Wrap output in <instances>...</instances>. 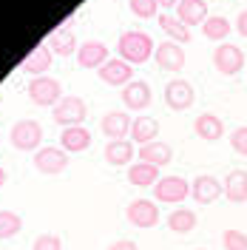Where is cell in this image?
Wrapping results in <instances>:
<instances>
[{"instance_id":"6da1fadb","label":"cell","mask_w":247,"mask_h":250,"mask_svg":"<svg viewBox=\"0 0 247 250\" xmlns=\"http://www.w3.org/2000/svg\"><path fill=\"white\" fill-rule=\"evenodd\" d=\"M117 51H120V60L131 62V65H142L154 57V40L145 34V31H123L120 34V43H117Z\"/></svg>"},{"instance_id":"7a4b0ae2","label":"cell","mask_w":247,"mask_h":250,"mask_svg":"<svg viewBox=\"0 0 247 250\" xmlns=\"http://www.w3.org/2000/svg\"><path fill=\"white\" fill-rule=\"evenodd\" d=\"M9 140L17 151H37V145L43 142V125L37 120H20L12 125Z\"/></svg>"},{"instance_id":"3957f363","label":"cell","mask_w":247,"mask_h":250,"mask_svg":"<svg viewBox=\"0 0 247 250\" xmlns=\"http://www.w3.org/2000/svg\"><path fill=\"white\" fill-rule=\"evenodd\" d=\"M51 120L62 128H74L85 120V100L80 97H62L60 103L51 108Z\"/></svg>"},{"instance_id":"277c9868","label":"cell","mask_w":247,"mask_h":250,"mask_svg":"<svg viewBox=\"0 0 247 250\" xmlns=\"http://www.w3.org/2000/svg\"><path fill=\"white\" fill-rule=\"evenodd\" d=\"M29 100L34 105H40V108H54L57 103H60V83L54 77H34L29 83Z\"/></svg>"},{"instance_id":"5b68a950","label":"cell","mask_w":247,"mask_h":250,"mask_svg":"<svg viewBox=\"0 0 247 250\" xmlns=\"http://www.w3.org/2000/svg\"><path fill=\"white\" fill-rule=\"evenodd\" d=\"M65 165H68V154L62 151V148H40L37 154H34V168L40 173H46V176H57V173L65 171Z\"/></svg>"},{"instance_id":"8992f818","label":"cell","mask_w":247,"mask_h":250,"mask_svg":"<svg viewBox=\"0 0 247 250\" xmlns=\"http://www.w3.org/2000/svg\"><path fill=\"white\" fill-rule=\"evenodd\" d=\"M213 65H216L219 74L230 77V74H236V71H242V65H245V51H242L239 46L222 43V46L213 51Z\"/></svg>"},{"instance_id":"52a82bcc","label":"cell","mask_w":247,"mask_h":250,"mask_svg":"<svg viewBox=\"0 0 247 250\" xmlns=\"http://www.w3.org/2000/svg\"><path fill=\"white\" fill-rule=\"evenodd\" d=\"M187 193H190V185H187V179H182V176H162L154 185L156 202H170V205L182 202Z\"/></svg>"},{"instance_id":"ba28073f","label":"cell","mask_w":247,"mask_h":250,"mask_svg":"<svg viewBox=\"0 0 247 250\" xmlns=\"http://www.w3.org/2000/svg\"><path fill=\"white\" fill-rule=\"evenodd\" d=\"M193 100H196V94H193V85L187 83V80H170L168 85H165V103H168V108L173 111H187L193 105Z\"/></svg>"},{"instance_id":"9c48e42d","label":"cell","mask_w":247,"mask_h":250,"mask_svg":"<svg viewBox=\"0 0 247 250\" xmlns=\"http://www.w3.org/2000/svg\"><path fill=\"white\" fill-rule=\"evenodd\" d=\"M125 216H128V222L134 228H142L145 230V228H154L156 222H159V208L151 199H134V202L128 205Z\"/></svg>"},{"instance_id":"30bf717a","label":"cell","mask_w":247,"mask_h":250,"mask_svg":"<svg viewBox=\"0 0 247 250\" xmlns=\"http://www.w3.org/2000/svg\"><path fill=\"white\" fill-rule=\"evenodd\" d=\"M222 193H225V185L219 182L216 176H210V173H202V176H196V179H193V185H190V196H193L199 205L216 202Z\"/></svg>"},{"instance_id":"8fae6325","label":"cell","mask_w":247,"mask_h":250,"mask_svg":"<svg viewBox=\"0 0 247 250\" xmlns=\"http://www.w3.org/2000/svg\"><path fill=\"white\" fill-rule=\"evenodd\" d=\"M154 60L162 71H173L176 74V71L185 68V51H182L179 43H159L154 51Z\"/></svg>"},{"instance_id":"7c38bea8","label":"cell","mask_w":247,"mask_h":250,"mask_svg":"<svg viewBox=\"0 0 247 250\" xmlns=\"http://www.w3.org/2000/svg\"><path fill=\"white\" fill-rule=\"evenodd\" d=\"M77 62L82 68H103L105 62H108V46L105 43H100V40H88V43H82L77 48Z\"/></svg>"},{"instance_id":"4fadbf2b","label":"cell","mask_w":247,"mask_h":250,"mask_svg":"<svg viewBox=\"0 0 247 250\" xmlns=\"http://www.w3.org/2000/svg\"><path fill=\"white\" fill-rule=\"evenodd\" d=\"M131 77H134V65L125 60H108L103 68H100V80L105 83V85H128L131 83Z\"/></svg>"},{"instance_id":"5bb4252c","label":"cell","mask_w":247,"mask_h":250,"mask_svg":"<svg viewBox=\"0 0 247 250\" xmlns=\"http://www.w3.org/2000/svg\"><path fill=\"white\" fill-rule=\"evenodd\" d=\"M123 103L131 111H145L151 105V85L145 80H131L123 88Z\"/></svg>"},{"instance_id":"9a60e30c","label":"cell","mask_w":247,"mask_h":250,"mask_svg":"<svg viewBox=\"0 0 247 250\" xmlns=\"http://www.w3.org/2000/svg\"><path fill=\"white\" fill-rule=\"evenodd\" d=\"M60 145L65 154H80L91 145V131L82 128V125H74V128H62L60 134Z\"/></svg>"},{"instance_id":"2e32d148","label":"cell","mask_w":247,"mask_h":250,"mask_svg":"<svg viewBox=\"0 0 247 250\" xmlns=\"http://www.w3.org/2000/svg\"><path fill=\"white\" fill-rule=\"evenodd\" d=\"M131 125H134V120L125 111H108L103 117V134L108 140H125V134H131Z\"/></svg>"},{"instance_id":"e0dca14e","label":"cell","mask_w":247,"mask_h":250,"mask_svg":"<svg viewBox=\"0 0 247 250\" xmlns=\"http://www.w3.org/2000/svg\"><path fill=\"white\" fill-rule=\"evenodd\" d=\"M176 20H182L185 26H202L207 20V3L205 0H179Z\"/></svg>"},{"instance_id":"ac0fdd59","label":"cell","mask_w":247,"mask_h":250,"mask_svg":"<svg viewBox=\"0 0 247 250\" xmlns=\"http://www.w3.org/2000/svg\"><path fill=\"white\" fill-rule=\"evenodd\" d=\"M170 159H173V151H170V145H165V142H148V145H139V162H148V165L162 168V165H168Z\"/></svg>"},{"instance_id":"d6986e66","label":"cell","mask_w":247,"mask_h":250,"mask_svg":"<svg viewBox=\"0 0 247 250\" xmlns=\"http://www.w3.org/2000/svg\"><path fill=\"white\" fill-rule=\"evenodd\" d=\"M193 128H196V137L199 140H222V134H225V123L219 120L216 114H199L196 117V123H193Z\"/></svg>"},{"instance_id":"ffe728a7","label":"cell","mask_w":247,"mask_h":250,"mask_svg":"<svg viewBox=\"0 0 247 250\" xmlns=\"http://www.w3.org/2000/svg\"><path fill=\"white\" fill-rule=\"evenodd\" d=\"M51 62H54V54H51V48L48 46H37L31 54H26V60H23V68L29 71V74H48V68H51Z\"/></svg>"},{"instance_id":"44dd1931","label":"cell","mask_w":247,"mask_h":250,"mask_svg":"<svg viewBox=\"0 0 247 250\" xmlns=\"http://www.w3.org/2000/svg\"><path fill=\"white\" fill-rule=\"evenodd\" d=\"M134 159V145L128 140H111L105 145V162L114 165V168H123V165H131Z\"/></svg>"},{"instance_id":"7402d4cb","label":"cell","mask_w":247,"mask_h":250,"mask_svg":"<svg viewBox=\"0 0 247 250\" xmlns=\"http://www.w3.org/2000/svg\"><path fill=\"white\" fill-rule=\"evenodd\" d=\"M222 185H225V196L230 202H245L247 199V171H242V168L230 171Z\"/></svg>"},{"instance_id":"603a6c76","label":"cell","mask_w":247,"mask_h":250,"mask_svg":"<svg viewBox=\"0 0 247 250\" xmlns=\"http://www.w3.org/2000/svg\"><path fill=\"white\" fill-rule=\"evenodd\" d=\"M46 46L51 48V54H60V57H71V54L80 48L74 31H68V29H57L51 37H48Z\"/></svg>"},{"instance_id":"cb8c5ba5","label":"cell","mask_w":247,"mask_h":250,"mask_svg":"<svg viewBox=\"0 0 247 250\" xmlns=\"http://www.w3.org/2000/svg\"><path fill=\"white\" fill-rule=\"evenodd\" d=\"M128 182L137 188H148L159 182V168L156 165H148V162H134L128 168Z\"/></svg>"},{"instance_id":"d4e9b609","label":"cell","mask_w":247,"mask_h":250,"mask_svg":"<svg viewBox=\"0 0 247 250\" xmlns=\"http://www.w3.org/2000/svg\"><path fill=\"white\" fill-rule=\"evenodd\" d=\"M156 134H159V123H156L154 117H139V120H134V125H131V137H134V142H139V145L156 142Z\"/></svg>"},{"instance_id":"484cf974","label":"cell","mask_w":247,"mask_h":250,"mask_svg":"<svg viewBox=\"0 0 247 250\" xmlns=\"http://www.w3.org/2000/svg\"><path fill=\"white\" fill-rule=\"evenodd\" d=\"M168 228L173 233H190L196 228V213L187 208H176L173 213H168Z\"/></svg>"},{"instance_id":"4316f807","label":"cell","mask_w":247,"mask_h":250,"mask_svg":"<svg viewBox=\"0 0 247 250\" xmlns=\"http://www.w3.org/2000/svg\"><path fill=\"white\" fill-rule=\"evenodd\" d=\"M159 29L168 31L170 37H173V43H190V31H187V26L182 23V20H176L173 15H159Z\"/></svg>"},{"instance_id":"83f0119b","label":"cell","mask_w":247,"mask_h":250,"mask_svg":"<svg viewBox=\"0 0 247 250\" xmlns=\"http://www.w3.org/2000/svg\"><path fill=\"white\" fill-rule=\"evenodd\" d=\"M202 31H205L207 40H225V37L230 34V20L222 17V15H213L202 23Z\"/></svg>"},{"instance_id":"f1b7e54d","label":"cell","mask_w":247,"mask_h":250,"mask_svg":"<svg viewBox=\"0 0 247 250\" xmlns=\"http://www.w3.org/2000/svg\"><path fill=\"white\" fill-rule=\"evenodd\" d=\"M23 228V219L12 213V210H0V239H12V236L20 233Z\"/></svg>"},{"instance_id":"f546056e","label":"cell","mask_w":247,"mask_h":250,"mask_svg":"<svg viewBox=\"0 0 247 250\" xmlns=\"http://www.w3.org/2000/svg\"><path fill=\"white\" fill-rule=\"evenodd\" d=\"M128 6H131V12L142 20H148V17H156V9H159V3L156 0H128Z\"/></svg>"},{"instance_id":"4dcf8cb0","label":"cell","mask_w":247,"mask_h":250,"mask_svg":"<svg viewBox=\"0 0 247 250\" xmlns=\"http://www.w3.org/2000/svg\"><path fill=\"white\" fill-rule=\"evenodd\" d=\"M222 245H225V250H247V236L242 233V230H225L222 233Z\"/></svg>"},{"instance_id":"1f68e13d","label":"cell","mask_w":247,"mask_h":250,"mask_svg":"<svg viewBox=\"0 0 247 250\" xmlns=\"http://www.w3.org/2000/svg\"><path fill=\"white\" fill-rule=\"evenodd\" d=\"M31 250H62V242H60V236L43 233V236H37V239H34Z\"/></svg>"},{"instance_id":"d6a6232c","label":"cell","mask_w":247,"mask_h":250,"mask_svg":"<svg viewBox=\"0 0 247 250\" xmlns=\"http://www.w3.org/2000/svg\"><path fill=\"white\" fill-rule=\"evenodd\" d=\"M230 145H233L236 154L247 156V125H239V128L230 134Z\"/></svg>"},{"instance_id":"836d02e7","label":"cell","mask_w":247,"mask_h":250,"mask_svg":"<svg viewBox=\"0 0 247 250\" xmlns=\"http://www.w3.org/2000/svg\"><path fill=\"white\" fill-rule=\"evenodd\" d=\"M108 250H139L137 242H131V239H120V242H114Z\"/></svg>"},{"instance_id":"e575fe53","label":"cell","mask_w":247,"mask_h":250,"mask_svg":"<svg viewBox=\"0 0 247 250\" xmlns=\"http://www.w3.org/2000/svg\"><path fill=\"white\" fill-rule=\"evenodd\" d=\"M236 31H239L242 37H247V9L239 12V17H236Z\"/></svg>"},{"instance_id":"d590c367","label":"cell","mask_w":247,"mask_h":250,"mask_svg":"<svg viewBox=\"0 0 247 250\" xmlns=\"http://www.w3.org/2000/svg\"><path fill=\"white\" fill-rule=\"evenodd\" d=\"M156 3H159L162 9H176V6H179V0H156Z\"/></svg>"},{"instance_id":"8d00e7d4","label":"cell","mask_w":247,"mask_h":250,"mask_svg":"<svg viewBox=\"0 0 247 250\" xmlns=\"http://www.w3.org/2000/svg\"><path fill=\"white\" fill-rule=\"evenodd\" d=\"M6 179H9V173H6V171H3V168H0V188L6 185Z\"/></svg>"},{"instance_id":"74e56055","label":"cell","mask_w":247,"mask_h":250,"mask_svg":"<svg viewBox=\"0 0 247 250\" xmlns=\"http://www.w3.org/2000/svg\"><path fill=\"white\" fill-rule=\"evenodd\" d=\"M196 250H202V248H196Z\"/></svg>"}]
</instances>
